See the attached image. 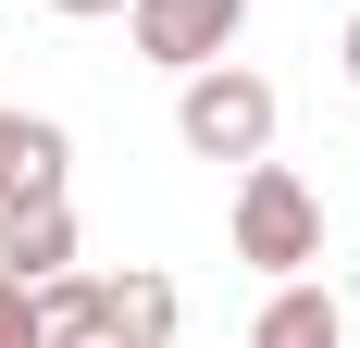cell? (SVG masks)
<instances>
[{
  "label": "cell",
  "instance_id": "obj_7",
  "mask_svg": "<svg viewBox=\"0 0 360 348\" xmlns=\"http://www.w3.org/2000/svg\"><path fill=\"white\" fill-rule=\"evenodd\" d=\"M75 261V199H0V274H63Z\"/></svg>",
  "mask_w": 360,
  "mask_h": 348
},
{
  "label": "cell",
  "instance_id": "obj_10",
  "mask_svg": "<svg viewBox=\"0 0 360 348\" xmlns=\"http://www.w3.org/2000/svg\"><path fill=\"white\" fill-rule=\"evenodd\" d=\"M50 13H63V25H100V13H124V0H50Z\"/></svg>",
  "mask_w": 360,
  "mask_h": 348
},
{
  "label": "cell",
  "instance_id": "obj_12",
  "mask_svg": "<svg viewBox=\"0 0 360 348\" xmlns=\"http://www.w3.org/2000/svg\"><path fill=\"white\" fill-rule=\"evenodd\" d=\"M348 311H360V261H348Z\"/></svg>",
  "mask_w": 360,
  "mask_h": 348
},
{
  "label": "cell",
  "instance_id": "obj_3",
  "mask_svg": "<svg viewBox=\"0 0 360 348\" xmlns=\"http://www.w3.org/2000/svg\"><path fill=\"white\" fill-rule=\"evenodd\" d=\"M236 25H249V0H124V37H137V63L162 75H199L236 50Z\"/></svg>",
  "mask_w": 360,
  "mask_h": 348
},
{
  "label": "cell",
  "instance_id": "obj_6",
  "mask_svg": "<svg viewBox=\"0 0 360 348\" xmlns=\"http://www.w3.org/2000/svg\"><path fill=\"white\" fill-rule=\"evenodd\" d=\"M63 162H75V137L50 112H0V199H63Z\"/></svg>",
  "mask_w": 360,
  "mask_h": 348
},
{
  "label": "cell",
  "instance_id": "obj_11",
  "mask_svg": "<svg viewBox=\"0 0 360 348\" xmlns=\"http://www.w3.org/2000/svg\"><path fill=\"white\" fill-rule=\"evenodd\" d=\"M348 87H360V13H348Z\"/></svg>",
  "mask_w": 360,
  "mask_h": 348
},
{
  "label": "cell",
  "instance_id": "obj_5",
  "mask_svg": "<svg viewBox=\"0 0 360 348\" xmlns=\"http://www.w3.org/2000/svg\"><path fill=\"white\" fill-rule=\"evenodd\" d=\"M249 348H348V299H335V286H311V274H286L274 299H261Z\"/></svg>",
  "mask_w": 360,
  "mask_h": 348
},
{
  "label": "cell",
  "instance_id": "obj_13",
  "mask_svg": "<svg viewBox=\"0 0 360 348\" xmlns=\"http://www.w3.org/2000/svg\"><path fill=\"white\" fill-rule=\"evenodd\" d=\"M0 348H37V336H0Z\"/></svg>",
  "mask_w": 360,
  "mask_h": 348
},
{
  "label": "cell",
  "instance_id": "obj_4",
  "mask_svg": "<svg viewBox=\"0 0 360 348\" xmlns=\"http://www.w3.org/2000/svg\"><path fill=\"white\" fill-rule=\"evenodd\" d=\"M174 323H186L174 274H149V261L100 274V348H174Z\"/></svg>",
  "mask_w": 360,
  "mask_h": 348
},
{
  "label": "cell",
  "instance_id": "obj_9",
  "mask_svg": "<svg viewBox=\"0 0 360 348\" xmlns=\"http://www.w3.org/2000/svg\"><path fill=\"white\" fill-rule=\"evenodd\" d=\"M0 336H37V299H25V274H0Z\"/></svg>",
  "mask_w": 360,
  "mask_h": 348
},
{
  "label": "cell",
  "instance_id": "obj_1",
  "mask_svg": "<svg viewBox=\"0 0 360 348\" xmlns=\"http://www.w3.org/2000/svg\"><path fill=\"white\" fill-rule=\"evenodd\" d=\"M174 137H186V162H261L274 149V75H249V63L174 75Z\"/></svg>",
  "mask_w": 360,
  "mask_h": 348
},
{
  "label": "cell",
  "instance_id": "obj_8",
  "mask_svg": "<svg viewBox=\"0 0 360 348\" xmlns=\"http://www.w3.org/2000/svg\"><path fill=\"white\" fill-rule=\"evenodd\" d=\"M25 299H37V348H100V286L75 274V261H63V274H37Z\"/></svg>",
  "mask_w": 360,
  "mask_h": 348
},
{
  "label": "cell",
  "instance_id": "obj_2",
  "mask_svg": "<svg viewBox=\"0 0 360 348\" xmlns=\"http://www.w3.org/2000/svg\"><path fill=\"white\" fill-rule=\"evenodd\" d=\"M236 261L274 274V286L323 261V199H311L286 162H236Z\"/></svg>",
  "mask_w": 360,
  "mask_h": 348
}]
</instances>
